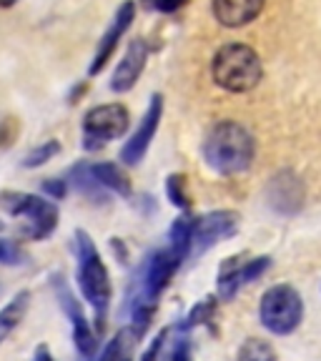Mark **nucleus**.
<instances>
[{"label": "nucleus", "mask_w": 321, "mask_h": 361, "mask_svg": "<svg viewBox=\"0 0 321 361\" xmlns=\"http://www.w3.org/2000/svg\"><path fill=\"white\" fill-rule=\"evenodd\" d=\"M191 228L193 219L188 214L178 216L174 221L169 231V241L164 248H156L153 254L146 256L138 279L133 283V293H131V329L138 336L148 331L153 316L158 309V299L176 276V271L191 254Z\"/></svg>", "instance_id": "f257e3e1"}, {"label": "nucleus", "mask_w": 321, "mask_h": 361, "mask_svg": "<svg viewBox=\"0 0 321 361\" xmlns=\"http://www.w3.org/2000/svg\"><path fill=\"white\" fill-rule=\"evenodd\" d=\"M256 156V141L236 121H219L203 141V161L221 176H236L248 171Z\"/></svg>", "instance_id": "f03ea898"}, {"label": "nucleus", "mask_w": 321, "mask_h": 361, "mask_svg": "<svg viewBox=\"0 0 321 361\" xmlns=\"http://www.w3.org/2000/svg\"><path fill=\"white\" fill-rule=\"evenodd\" d=\"M73 251H75V276H78V288L83 293V299L90 304L93 314H96L98 331H103L106 324L108 306H111L113 286H111V274H108L106 264L101 259V251L96 248L93 238L88 231L78 228L73 236Z\"/></svg>", "instance_id": "7ed1b4c3"}, {"label": "nucleus", "mask_w": 321, "mask_h": 361, "mask_svg": "<svg viewBox=\"0 0 321 361\" xmlns=\"http://www.w3.org/2000/svg\"><path fill=\"white\" fill-rule=\"evenodd\" d=\"M0 209L8 211L13 219H20V233L28 241H45L58 228V206L53 201L25 191H3Z\"/></svg>", "instance_id": "20e7f679"}, {"label": "nucleus", "mask_w": 321, "mask_h": 361, "mask_svg": "<svg viewBox=\"0 0 321 361\" xmlns=\"http://www.w3.org/2000/svg\"><path fill=\"white\" fill-rule=\"evenodd\" d=\"M214 80L229 93H246L259 85L264 75L261 58L256 56L254 48L243 43H229L214 56Z\"/></svg>", "instance_id": "39448f33"}, {"label": "nucleus", "mask_w": 321, "mask_h": 361, "mask_svg": "<svg viewBox=\"0 0 321 361\" xmlns=\"http://www.w3.org/2000/svg\"><path fill=\"white\" fill-rule=\"evenodd\" d=\"M259 319L271 334L277 336H289L299 329L304 319V301L299 291L289 283H277L261 296Z\"/></svg>", "instance_id": "423d86ee"}, {"label": "nucleus", "mask_w": 321, "mask_h": 361, "mask_svg": "<svg viewBox=\"0 0 321 361\" xmlns=\"http://www.w3.org/2000/svg\"><path fill=\"white\" fill-rule=\"evenodd\" d=\"M131 126V113L121 103H103L83 116V148L101 151L111 141L121 138Z\"/></svg>", "instance_id": "0eeeda50"}, {"label": "nucleus", "mask_w": 321, "mask_h": 361, "mask_svg": "<svg viewBox=\"0 0 321 361\" xmlns=\"http://www.w3.org/2000/svg\"><path fill=\"white\" fill-rule=\"evenodd\" d=\"M51 288H53V293H56L61 311L66 314L68 322H71V334H73L75 349H78V354L83 356V359H90L98 349V336H96V331H93V326H90V322L85 319L83 306L75 299V293L71 291V283L66 281L63 274H53Z\"/></svg>", "instance_id": "6e6552de"}, {"label": "nucleus", "mask_w": 321, "mask_h": 361, "mask_svg": "<svg viewBox=\"0 0 321 361\" xmlns=\"http://www.w3.org/2000/svg\"><path fill=\"white\" fill-rule=\"evenodd\" d=\"M241 226V216L236 211H211L201 219H193L191 228V248L196 254L209 251L224 238H231Z\"/></svg>", "instance_id": "1a4fd4ad"}, {"label": "nucleus", "mask_w": 321, "mask_h": 361, "mask_svg": "<svg viewBox=\"0 0 321 361\" xmlns=\"http://www.w3.org/2000/svg\"><path fill=\"white\" fill-rule=\"evenodd\" d=\"M304 198H306L304 183H301L299 176L289 169L279 171L269 180V186H266V201H269L271 209L281 216L299 214L301 206H304Z\"/></svg>", "instance_id": "9d476101"}, {"label": "nucleus", "mask_w": 321, "mask_h": 361, "mask_svg": "<svg viewBox=\"0 0 321 361\" xmlns=\"http://www.w3.org/2000/svg\"><path fill=\"white\" fill-rule=\"evenodd\" d=\"M161 116H164V98L158 96V93H153L146 116L141 118L135 133L126 141V146L121 148V161H123L126 166H135L143 161V156H146L148 146H151V141H153V135H156V130H158V123H161Z\"/></svg>", "instance_id": "9b49d317"}, {"label": "nucleus", "mask_w": 321, "mask_h": 361, "mask_svg": "<svg viewBox=\"0 0 321 361\" xmlns=\"http://www.w3.org/2000/svg\"><path fill=\"white\" fill-rule=\"evenodd\" d=\"M133 18H135L133 0H126L123 6H121L119 11H116V18L111 20L108 30L103 33L101 43H98V51H96V56H93V61H90V68H88L90 75H98L103 71V68H106V63L111 61V56L116 53V48H119L121 38H123L126 30L131 28Z\"/></svg>", "instance_id": "f8f14e48"}, {"label": "nucleus", "mask_w": 321, "mask_h": 361, "mask_svg": "<svg viewBox=\"0 0 321 361\" xmlns=\"http://www.w3.org/2000/svg\"><path fill=\"white\" fill-rule=\"evenodd\" d=\"M146 61H148V45L143 43L141 38L131 40L123 58H121V63L116 66V71H113V75H111L113 93H128L135 85V80L141 78Z\"/></svg>", "instance_id": "ddd939ff"}, {"label": "nucleus", "mask_w": 321, "mask_h": 361, "mask_svg": "<svg viewBox=\"0 0 321 361\" xmlns=\"http://www.w3.org/2000/svg\"><path fill=\"white\" fill-rule=\"evenodd\" d=\"M264 8V0H214V16L226 28H241Z\"/></svg>", "instance_id": "4468645a"}, {"label": "nucleus", "mask_w": 321, "mask_h": 361, "mask_svg": "<svg viewBox=\"0 0 321 361\" xmlns=\"http://www.w3.org/2000/svg\"><path fill=\"white\" fill-rule=\"evenodd\" d=\"M243 261L246 256H229L226 261H221L219 266V299L231 301L238 293V288L243 286Z\"/></svg>", "instance_id": "2eb2a0df"}, {"label": "nucleus", "mask_w": 321, "mask_h": 361, "mask_svg": "<svg viewBox=\"0 0 321 361\" xmlns=\"http://www.w3.org/2000/svg\"><path fill=\"white\" fill-rule=\"evenodd\" d=\"M30 306V291H18L3 309H0V346L6 344L8 336L23 324Z\"/></svg>", "instance_id": "dca6fc26"}, {"label": "nucleus", "mask_w": 321, "mask_h": 361, "mask_svg": "<svg viewBox=\"0 0 321 361\" xmlns=\"http://www.w3.org/2000/svg\"><path fill=\"white\" fill-rule=\"evenodd\" d=\"M88 169H90V176H93L106 191L119 193V196H123V198H128L131 193H133L128 176L121 171V166L111 164V161H103V164H88Z\"/></svg>", "instance_id": "f3484780"}, {"label": "nucleus", "mask_w": 321, "mask_h": 361, "mask_svg": "<svg viewBox=\"0 0 321 361\" xmlns=\"http://www.w3.org/2000/svg\"><path fill=\"white\" fill-rule=\"evenodd\" d=\"M183 334H186V329L181 326V324H176V326H164L158 331V336L151 341V346L143 351L141 361H171L178 341L186 338Z\"/></svg>", "instance_id": "a211bd4d"}, {"label": "nucleus", "mask_w": 321, "mask_h": 361, "mask_svg": "<svg viewBox=\"0 0 321 361\" xmlns=\"http://www.w3.org/2000/svg\"><path fill=\"white\" fill-rule=\"evenodd\" d=\"M68 186H73L75 191L80 193V196H85L88 201L93 203H106L108 201V191L98 183L93 176H90V169L88 164H75L73 169L68 171V180H66Z\"/></svg>", "instance_id": "6ab92c4d"}, {"label": "nucleus", "mask_w": 321, "mask_h": 361, "mask_svg": "<svg viewBox=\"0 0 321 361\" xmlns=\"http://www.w3.org/2000/svg\"><path fill=\"white\" fill-rule=\"evenodd\" d=\"M138 334L133 331L131 326H123L116 336L103 346L101 356L96 361H133V351L135 344H138Z\"/></svg>", "instance_id": "aec40b11"}, {"label": "nucleus", "mask_w": 321, "mask_h": 361, "mask_svg": "<svg viewBox=\"0 0 321 361\" xmlns=\"http://www.w3.org/2000/svg\"><path fill=\"white\" fill-rule=\"evenodd\" d=\"M216 311H219V299L216 296H206V299H201L193 306L191 314L186 316V322L181 324V326L186 329V331L193 326H211V322L216 319Z\"/></svg>", "instance_id": "412c9836"}, {"label": "nucleus", "mask_w": 321, "mask_h": 361, "mask_svg": "<svg viewBox=\"0 0 321 361\" xmlns=\"http://www.w3.org/2000/svg\"><path fill=\"white\" fill-rule=\"evenodd\" d=\"M236 361H277V351L264 338H248L238 349Z\"/></svg>", "instance_id": "4be33fe9"}, {"label": "nucleus", "mask_w": 321, "mask_h": 361, "mask_svg": "<svg viewBox=\"0 0 321 361\" xmlns=\"http://www.w3.org/2000/svg\"><path fill=\"white\" fill-rule=\"evenodd\" d=\"M166 196H169V201L174 203L176 209L188 211L191 196H188V188H186V176L171 173L169 178H166Z\"/></svg>", "instance_id": "5701e85b"}, {"label": "nucleus", "mask_w": 321, "mask_h": 361, "mask_svg": "<svg viewBox=\"0 0 321 361\" xmlns=\"http://www.w3.org/2000/svg\"><path fill=\"white\" fill-rule=\"evenodd\" d=\"M58 153H61V143H58L56 138H51V141L40 143V146H35L33 151L25 153V158H23V169H40V166H45L51 158H56Z\"/></svg>", "instance_id": "b1692460"}, {"label": "nucleus", "mask_w": 321, "mask_h": 361, "mask_svg": "<svg viewBox=\"0 0 321 361\" xmlns=\"http://www.w3.org/2000/svg\"><path fill=\"white\" fill-rule=\"evenodd\" d=\"M28 261L25 251L18 241H11V238H0V264L6 266H23Z\"/></svg>", "instance_id": "393cba45"}, {"label": "nucleus", "mask_w": 321, "mask_h": 361, "mask_svg": "<svg viewBox=\"0 0 321 361\" xmlns=\"http://www.w3.org/2000/svg\"><path fill=\"white\" fill-rule=\"evenodd\" d=\"M43 193L51 196V201H63V198L68 196V183L63 178H45Z\"/></svg>", "instance_id": "a878e982"}, {"label": "nucleus", "mask_w": 321, "mask_h": 361, "mask_svg": "<svg viewBox=\"0 0 321 361\" xmlns=\"http://www.w3.org/2000/svg\"><path fill=\"white\" fill-rule=\"evenodd\" d=\"M188 0H148V6H153L158 13H176L178 8L186 6Z\"/></svg>", "instance_id": "bb28decb"}, {"label": "nucleus", "mask_w": 321, "mask_h": 361, "mask_svg": "<svg viewBox=\"0 0 321 361\" xmlns=\"http://www.w3.org/2000/svg\"><path fill=\"white\" fill-rule=\"evenodd\" d=\"M171 361H193L191 359V344H188V338H181L178 346H176L174 356H171Z\"/></svg>", "instance_id": "cd10ccee"}, {"label": "nucleus", "mask_w": 321, "mask_h": 361, "mask_svg": "<svg viewBox=\"0 0 321 361\" xmlns=\"http://www.w3.org/2000/svg\"><path fill=\"white\" fill-rule=\"evenodd\" d=\"M30 361H56L53 359V354H51V349L45 344H40V346H35V351H33V359Z\"/></svg>", "instance_id": "c85d7f7f"}, {"label": "nucleus", "mask_w": 321, "mask_h": 361, "mask_svg": "<svg viewBox=\"0 0 321 361\" xmlns=\"http://www.w3.org/2000/svg\"><path fill=\"white\" fill-rule=\"evenodd\" d=\"M11 138H13V133H11V121H3V123H0V148L8 146V143H13Z\"/></svg>", "instance_id": "c756f323"}, {"label": "nucleus", "mask_w": 321, "mask_h": 361, "mask_svg": "<svg viewBox=\"0 0 321 361\" xmlns=\"http://www.w3.org/2000/svg\"><path fill=\"white\" fill-rule=\"evenodd\" d=\"M111 246H113V251H116V256H119L121 261L128 259V254H126V246H123V241H121V238H111Z\"/></svg>", "instance_id": "7c9ffc66"}, {"label": "nucleus", "mask_w": 321, "mask_h": 361, "mask_svg": "<svg viewBox=\"0 0 321 361\" xmlns=\"http://www.w3.org/2000/svg\"><path fill=\"white\" fill-rule=\"evenodd\" d=\"M83 90H85V83L75 85V88H73V93H71V96H68V103H78V96H83Z\"/></svg>", "instance_id": "2f4dec72"}, {"label": "nucleus", "mask_w": 321, "mask_h": 361, "mask_svg": "<svg viewBox=\"0 0 321 361\" xmlns=\"http://www.w3.org/2000/svg\"><path fill=\"white\" fill-rule=\"evenodd\" d=\"M18 0H0V8H13Z\"/></svg>", "instance_id": "473e14b6"}]
</instances>
